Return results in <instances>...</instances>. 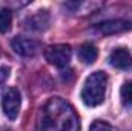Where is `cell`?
Wrapping results in <instances>:
<instances>
[{
	"instance_id": "obj_1",
	"label": "cell",
	"mask_w": 132,
	"mask_h": 131,
	"mask_svg": "<svg viewBox=\"0 0 132 131\" xmlns=\"http://www.w3.org/2000/svg\"><path fill=\"white\" fill-rule=\"evenodd\" d=\"M40 131H80V120L75 110L65 99H49L40 113Z\"/></svg>"
},
{
	"instance_id": "obj_2",
	"label": "cell",
	"mask_w": 132,
	"mask_h": 131,
	"mask_svg": "<svg viewBox=\"0 0 132 131\" xmlns=\"http://www.w3.org/2000/svg\"><path fill=\"white\" fill-rule=\"evenodd\" d=\"M108 86V74L104 71H95L85 80L81 90V100L88 106H97L103 103Z\"/></svg>"
},
{
	"instance_id": "obj_3",
	"label": "cell",
	"mask_w": 132,
	"mask_h": 131,
	"mask_svg": "<svg viewBox=\"0 0 132 131\" xmlns=\"http://www.w3.org/2000/svg\"><path fill=\"white\" fill-rule=\"evenodd\" d=\"M71 46L65 43H59V45H51L45 49V57L51 65L57 66V68H65L68 66L71 60Z\"/></svg>"
},
{
	"instance_id": "obj_4",
	"label": "cell",
	"mask_w": 132,
	"mask_h": 131,
	"mask_svg": "<svg viewBox=\"0 0 132 131\" xmlns=\"http://www.w3.org/2000/svg\"><path fill=\"white\" fill-rule=\"evenodd\" d=\"M20 105H22V97H20V93L17 88H6L3 91L2 106H3V113L6 114L8 119L14 120L19 116Z\"/></svg>"
},
{
	"instance_id": "obj_5",
	"label": "cell",
	"mask_w": 132,
	"mask_h": 131,
	"mask_svg": "<svg viewBox=\"0 0 132 131\" xmlns=\"http://www.w3.org/2000/svg\"><path fill=\"white\" fill-rule=\"evenodd\" d=\"M40 42L31 39V37H23V35H19V37H14L11 40V48L14 49L15 54L19 56H23V57H32L35 56L38 51H40Z\"/></svg>"
},
{
	"instance_id": "obj_6",
	"label": "cell",
	"mask_w": 132,
	"mask_h": 131,
	"mask_svg": "<svg viewBox=\"0 0 132 131\" xmlns=\"http://www.w3.org/2000/svg\"><path fill=\"white\" fill-rule=\"evenodd\" d=\"M109 63L118 69H132V54L126 48H115L109 56Z\"/></svg>"
},
{
	"instance_id": "obj_7",
	"label": "cell",
	"mask_w": 132,
	"mask_h": 131,
	"mask_svg": "<svg viewBox=\"0 0 132 131\" xmlns=\"http://www.w3.org/2000/svg\"><path fill=\"white\" fill-rule=\"evenodd\" d=\"M132 28V22L125 19H114V20H106L97 25V30L103 34H117L125 33Z\"/></svg>"
},
{
	"instance_id": "obj_8",
	"label": "cell",
	"mask_w": 132,
	"mask_h": 131,
	"mask_svg": "<svg viewBox=\"0 0 132 131\" xmlns=\"http://www.w3.org/2000/svg\"><path fill=\"white\" fill-rule=\"evenodd\" d=\"M25 26L31 31H45L49 26V14L48 11H37L25 20Z\"/></svg>"
},
{
	"instance_id": "obj_9",
	"label": "cell",
	"mask_w": 132,
	"mask_h": 131,
	"mask_svg": "<svg viewBox=\"0 0 132 131\" xmlns=\"http://www.w3.org/2000/svg\"><path fill=\"white\" fill-rule=\"evenodd\" d=\"M97 56H98V51H97V48L92 43H83V45H80V48H78V59L85 65L94 63L95 59H97Z\"/></svg>"
},
{
	"instance_id": "obj_10",
	"label": "cell",
	"mask_w": 132,
	"mask_h": 131,
	"mask_svg": "<svg viewBox=\"0 0 132 131\" xmlns=\"http://www.w3.org/2000/svg\"><path fill=\"white\" fill-rule=\"evenodd\" d=\"M12 25V12L8 8L0 9V33H8Z\"/></svg>"
},
{
	"instance_id": "obj_11",
	"label": "cell",
	"mask_w": 132,
	"mask_h": 131,
	"mask_svg": "<svg viewBox=\"0 0 132 131\" xmlns=\"http://www.w3.org/2000/svg\"><path fill=\"white\" fill-rule=\"evenodd\" d=\"M120 97H121L123 105L132 106V80L126 82V83L121 86V90H120Z\"/></svg>"
},
{
	"instance_id": "obj_12",
	"label": "cell",
	"mask_w": 132,
	"mask_h": 131,
	"mask_svg": "<svg viewBox=\"0 0 132 131\" xmlns=\"http://www.w3.org/2000/svg\"><path fill=\"white\" fill-rule=\"evenodd\" d=\"M89 131H114L112 127L108 123V122H103V120H95L92 125H91V130Z\"/></svg>"
},
{
	"instance_id": "obj_13",
	"label": "cell",
	"mask_w": 132,
	"mask_h": 131,
	"mask_svg": "<svg viewBox=\"0 0 132 131\" xmlns=\"http://www.w3.org/2000/svg\"><path fill=\"white\" fill-rule=\"evenodd\" d=\"M9 77V68L8 66H3L0 68V83H5V80Z\"/></svg>"
}]
</instances>
